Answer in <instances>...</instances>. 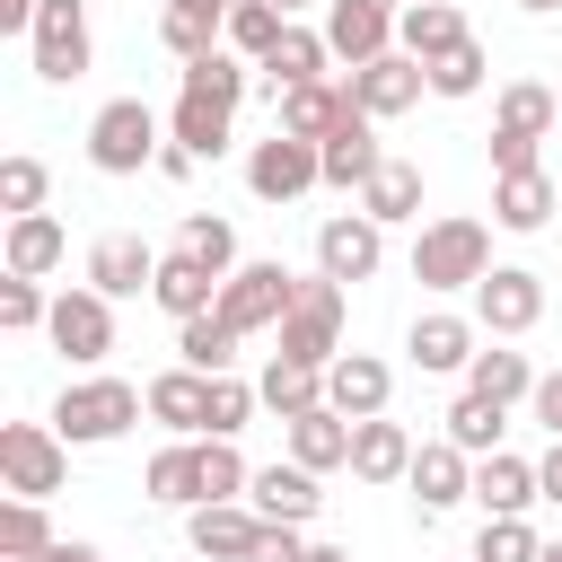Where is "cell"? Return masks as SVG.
<instances>
[{
    "label": "cell",
    "mask_w": 562,
    "mask_h": 562,
    "mask_svg": "<svg viewBox=\"0 0 562 562\" xmlns=\"http://www.w3.org/2000/svg\"><path fill=\"white\" fill-rule=\"evenodd\" d=\"M140 413H149V386H132V378H79V386H61V404H53V430H61L70 448H105V439H123Z\"/></svg>",
    "instance_id": "cell-1"
},
{
    "label": "cell",
    "mask_w": 562,
    "mask_h": 562,
    "mask_svg": "<svg viewBox=\"0 0 562 562\" xmlns=\"http://www.w3.org/2000/svg\"><path fill=\"white\" fill-rule=\"evenodd\" d=\"M492 272V228L483 220H430L413 237V281L422 290H474Z\"/></svg>",
    "instance_id": "cell-2"
},
{
    "label": "cell",
    "mask_w": 562,
    "mask_h": 562,
    "mask_svg": "<svg viewBox=\"0 0 562 562\" xmlns=\"http://www.w3.org/2000/svg\"><path fill=\"white\" fill-rule=\"evenodd\" d=\"M0 483L9 501H53L70 483V439L53 422H0Z\"/></svg>",
    "instance_id": "cell-3"
},
{
    "label": "cell",
    "mask_w": 562,
    "mask_h": 562,
    "mask_svg": "<svg viewBox=\"0 0 562 562\" xmlns=\"http://www.w3.org/2000/svg\"><path fill=\"white\" fill-rule=\"evenodd\" d=\"M553 114H562V97L544 79H509L501 88V123H492V176H527L536 140L553 132Z\"/></svg>",
    "instance_id": "cell-4"
},
{
    "label": "cell",
    "mask_w": 562,
    "mask_h": 562,
    "mask_svg": "<svg viewBox=\"0 0 562 562\" xmlns=\"http://www.w3.org/2000/svg\"><path fill=\"white\" fill-rule=\"evenodd\" d=\"M158 114L140 105V97H114V105H97V123H88V158H97V176H140V167H158Z\"/></svg>",
    "instance_id": "cell-5"
},
{
    "label": "cell",
    "mask_w": 562,
    "mask_h": 562,
    "mask_svg": "<svg viewBox=\"0 0 562 562\" xmlns=\"http://www.w3.org/2000/svg\"><path fill=\"white\" fill-rule=\"evenodd\" d=\"M299 307V272L290 263H237L228 281H220V316L237 325V334H281V316Z\"/></svg>",
    "instance_id": "cell-6"
},
{
    "label": "cell",
    "mask_w": 562,
    "mask_h": 562,
    "mask_svg": "<svg viewBox=\"0 0 562 562\" xmlns=\"http://www.w3.org/2000/svg\"><path fill=\"white\" fill-rule=\"evenodd\" d=\"M281 360H307V369H334L342 360V281H299V307L281 316Z\"/></svg>",
    "instance_id": "cell-7"
},
{
    "label": "cell",
    "mask_w": 562,
    "mask_h": 562,
    "mask_svg": "<svg viewBox=\"0 0 562 562\" xmlns=\"http://www.w3.org/2000/svg\"><path fill=\"white\" fill-rule=\"evenodd\" d=\"M307 184H325L316 140H299V132H281V123H272V140H255V149H246V193H255V202H299Z\"/></svg>",
    "instance_id": "cell-8"
},
{
    "label": "cell",
    "mask_w": 562,
    "mask_h": 562,
    "mask_svg": "<svg viewBox=\"0 0 562 562\" xmlns=\"http://www.w3.org/2000/svg\"><path fill=\"white\" fill-rule=\"evenodd\" d=\"M26 53H35V79L70 88V79L97 61V44H88V9H79V0H44V9H35V35H26Z\"/></svg>",
    "instance_id": "cell-9"
},
{
    "label": "cell",
    "mask_w": 562,
    "mask_h": 562,
    "mask_svg": "<svg viewBox=\"0 0 562 562\" xmlns=\"http://www.w3.org/2000/svg\"><path fill=\"white\" fill-rule=\"evenodd\" d=\"M395 0H325V44L351 61V70H369V61H386L395 53Z\"/></svg>",
    "instance_id": "cell-10"
},
{
    "label": "cell",
    "mask_w": 562,
    "mask_h": 562,
    "mask_svg": "<svg viewBox=\"0 0 562 562\" xmlns=\"http://www.w3.org/2000/svg\"><path fill=\"white\" fill-rule=\"evenodd\" d=\"M378 263H386V237H378L369 211H334V220L316 228V272H325V281L351 290V281H369Z\"/></svg>",
    "instance_id": "cell-11"
},
{
    "label": "cell",
    "mask_w": 562,
    "mask_h": 562,
    "mask_svg": "<svg viewBox=\"0 0 562 562\" xmlns=\"http://www.w3.org/2000/svg\"><path fill=\"white\" fill-rule=\"evenodd\" d=\"M474 316L509 342V334H527V325L544 316V281H536L527 263H492V272L474 281Z\"/></svg>",
    "instance_id": "cell-12"
},
{
    "label": "cell",
    "mask_w": 562,
    "mask_h": 562,
    "mask_svg": "<svg viewBox=\"0 0 562 562\" xmlns=\"http://www.w3.org/2000/svg\"><path fill=\"white\" fill-rule=\"evenodd\" d=\"M44 334H53V351H70V360L88 369V360H105V351H114V299H97V290H61Z\"/></svg>",
    "instance_id": "cell-13"
},
{
    "label": "cell",
    "mask_w": 562,
    "mask_h": 562,
    "mask_svg": "<svg viewBox=\"0 0 562 562\" xmlns=\"http://www.w3.org/2000/svg\"><path fill=\"white\" fill-rule=\"evenodd\" d=\"M342 88H351V105H360L369 123H386V114H404V105H422V88H430V70H422L413 53H386V61H369V70H351Z\"/></svg>",
    "instance_id": "cell-14"
},
{
    "label": "cell",
    "mask_w": 562,
    "mask_h": 562,
    "mask_svg": "<svg viewBox=\"0 0 562 562\" xmlns=\"http://www.w3.org/2000/svg\"><path fill=\"white\" fill-rule=\"evenodd\" d=\"M386 395H395V369H386L378 351H342V360L325 369V404H334L342 422H378Z\"/></svg>",
    "instance_id": "cell-15"
},
{
    "label": "cell",
    "mask_w": 562,
    "mask_h": 562,
    "mask_svg": "<svg viewBox=\"0 0 562 562\" xmlns=\"http://www.w3.org/2000/svg\"><path fill=\"white\" fill-rule=\"evenodd\" d=\"M246 509H255L263 527H307V518L325 509V492H316V474H307V465H255Z\"/></svg>",
    "instance_id": "cell-16"
},
{
    "label": "cell",
    "mask_w": 562,
    "mask_h": 562,
    "mask_svg": "<svg viewBox=\"0 0 562 562\" xmlns=\"http://www.w3.org/2000/svg\"><path fill=\"white\" fill-rule=\"evenodd\" d=\"M184 536H193L202 562H246L255 536H263V518L246 501H202V509H184Z\"/></svg>",
    "instance_id": "cell-17"
},
{
    "label": "cell",
    "mask_w": 562,
    "mask_h": 562,
    "mask_svg": "<svg viewBox=\"0 0 562 562\" xmlns=\"http://www.w3.org/2000/svg\"><path fill=\"white\" fill-rule=\"evenodd\" d=\"M272 105H281V132H299V140H334V132L360 114L351 88H334V79H299V88H281Z\"/></svg>",
    "instance_id": "cell-18"
},
{
    "label": "cell",
    "mask_w": 562,
    "mask_h": 562,
    "mask_svg": "<svg viewBox=\"0 0 562 562\" xmlns=\"http://www.w3.org/2000/svg\"><path fill=\"white\" fill-rule=\"evenodd\" d=\"M88 290H97V299H140V290H158V255H149L140 237H97V246H88Z\"/></svg>",
    "instance_id": "cell-19"
},
{
    "label": "cell",
    "mask_w": 562,
    "mask_h": 562,
    "mask_svg": "<svg viewBox=\"0 0 562 562\" xmlns=\"http://www.w3.org/2000/svg\"><path fill=\"white\" fill-rule=\"evenodd\" d=\"M413 501L422 509H457V501H474V457L457 448V439H430V448H413Z\"/></svg>",
    "instance_id": "cell-20"
},
{
    "label": "cell",
    "mask_w": 562,
    "mask_h": 562,
    "mask_svg": "<svg viewBox=\"0 0 562 562\" xmlns=\"http://www.w3.org/2000/svg\"><path fill=\"white\" fill-rule=\"evenodd\" d=\"M351 474L360 483H404L413 474V430L386 422V413L378 422H351Z\"/></svg>",
    "instance_id": "cell-21"
},
{
    "label": "cell",
    "mask_w": 562,
    "mask_h": 562,
    "mask_svg": "<svg viewBox=\"0 0 562 562\" xmlns=\"http://www.w3.org/2000/svg\"><path fill=\"white\" fill-rule=\"evenodd\" d=\"M474 501H483V518H527V501H544V492H536L527 457L492 448V457H474Z\"/></svg>",
    "instance_id": "cell-22"
},
{
    "label": "cell",
    "mask_w": 562,
    "mask_h": 562,
    "mask_svg": "<svg viewBox=\"0 0 562 562\" xmlns=\"http://www.w3.org/2000/svg\"><path fill=\"white\" fill-rule=\"evenodd\" d=\"M465 44V18H457V0H422V9H404L395 18V53H413L422 70L439 61V53H457Z\"/></svg>",
    "instance_id": "cell-23"
},
{
    "label": "cell",
    "mask_w": 562,
    "mask_h": 562,
    "mask_svg": "<svg viewBox=\"0 0 562 562\" xmlns=\"http://www.w3.org/2000/svg\"><path fill=\"white\" fill-rule=\"evenodd\" d=\"M290 465H307V474H334V465H351V422H342L334 404L299 413V422H290Z\"/></svg>",
    "instance_id": "cell-24"
},
{
    "label": "cell",
    "mask_w": 562,
    "mask_h": 562,
    "mask_svg": "<svg viewBox=\"0 0 562 562\" xmlns=\"http://www.w3.org/2000/svg\"><path fill=\"white\" fill-rule=\"evenodd\" d=\"M492 220L518 228V237H536V228L553 220V176H544V167H527V176H492Z\"/></svg>",
    "instance_id": "cell-25"
},
{
    "label": "cell",
    "mask_w": 562,
    "mask_h": 562,
    "mask_svg": "<svg viewBox=\"0 0 562 562\" xmlns=\"http://www.w3.org/2000/svg\"><path fill=\"white\" fill-rule=\"evenodd\" d=\"M0 255H9V272H18V281H44V272L70 255V237H61V220H53V211H26V220H9V246H0Z\"/></svg>",
    "instance_id": "cell-26"
},
{
    "label": "cell",
    "mask_w": 562,
    "mask_h": 562,
    "mask_svg": "<svg viewBox=\"0 0 562 562\" xmlns=\"http://www.w3.org/2000/svg\"><path fill=\"white\" fill-rule=\"evenodd\" d=\"M149 299L184 325V316H211V307H220V281H211L193 255H176V246H167V255H158V290H149Z\"/></svg>",
    "instance_id": "cell-27"
},
{
    "label": "cell",
    "mask_w": 562,
    "mask_h": 562,
    "mask_svg": "<svg viewBox=\"0 0 562 562\" xmlns=\"http://www.w3.org/2000/svg\"><path fill=\"white\" fill-rule=\"evenodd\" d=\"M255 395H263V413H281V422H299V413H316L325 404V369H307V360H263V378H255Z\"/></svg>",
    "instance_id": "cell-28"
},
{
    "label": "cell",
    "mask_w": 562,
    "mask_h": 562,
    "mask_svg": "<svg viewBox=\"0 0 562 562\" xmlns=\"http://www.w3.org/2000/svg\"><path fill=\"white\" fill-rule=\"evenodd\" d=\"M149 422H167V430H211V378H202V369L149 378Z\"/></svg>",
    "instance_id": "cell-29"
},
{
    "label": "cell",
    "mask_w": 562,
    "mask_h": 562,
    "mask_svg": "<svg viewBox=\"0 0 562 562\" xmlns=\"http://www.w3.org/2000/svg\"><path fill=\"white\" fill-rule=\"evenodd\" d=\"M228 114H237V105H220V97H193V88H176L167 140H184L193 158H220V149H228Z\"/></svg>",
    "instance_id": "cell-30"
},
{
    "label": "cell",
    "mask_w": 562,
    "mask_h": 562,
    "mask_svg": "<svg viewBox=\"0 0 562 562\" xmlns=\"http://www.w3.org/2000/svg\"><path fill=\"white\" fill-rule=\"evenodd\" d=\"M316 158H325V184H369V176L386 167V149H378V132H369V114H351L334 140H316Z\"/></svg>",
    "instance_id": "cell-31"
},
{
    "label": "cell",
    "mask_w": 562,
    "mask_h": 562,
    "mask_svg": "<svg viewBox=\"0 0 562 562\" xmlns=\"http://www.w3.org/2000/svg\"><path fill=\"white\" fill-rule=\"evenodd\" d=\"M140 492H149V501H167V509H202V448H193V439L158 448V457H149V474H140Z\"/></svg>",
    "instance_id": "cell-32"
},
{
    "label": "cell",
    "mask_w": 562,
    "mask_h": 562,
    "mask_svg": "<svg viewBox=\"0 0 562 562\" xmlns=\"http://www.w3.org/2000/svg\"><path fill=\"white\" fill-rule=\"evenodd\" d=\"M237 342H246V334H237V325H228L220 307H211V316H184V325H176V351H184V369H202V378H228Z\"/></svg>",
    "instance_id": "cell-33"
},
{
    "label": "cell",
    "mask_w": 562,
    "mask_h": 562,
    "mask_svg": "<svg viewBox=\"0 0 562 562\" xmlns=\"http://www.w3.org/2000/svg\"><path fill=\"white\" fill-rule=\"evenodd\" d=\"M413 369H474V325L465 316H413Z\"/></svg>",
    "instance_id": "cell-34"
},
{
    "label": "cell",
    "mask_w": 562,
    "mask_h": 562,
    "mask_svg": "<svg viewBox=\"0 0 562 562\" xmlns=\"http://www.w3.org/2000/svg\"><path fill=\"white\" fill-rule=\"evenodd\" d=\"M325 61H334V44H325L316 26H299V18H290V35L272 44L263 79H272V97H281V88H299V79H325Z\"/></svg>",
    "instance_id": "cell-35"
},
{
    "label": "cell",
    "mask_w": 562,
    "mask_h": 562,
    "mask_svg": "<svg viewBox=\"0 0 562 562\" xmlns=\"http://www.w3.org/2000/svg\"><path fill=\"white\" fill-rule=\"evenodd\" d=\"M360 211H369L378 228H386V220H413V211H422V167H413V158H386V167L360 184Z\"/></svg>",
    "instance_id": "cell-36"
},
{
    "label": "cell",
    "mask_w": 562,
    "mask_h": 562,
    "mask_svg": "<svg viewBox=\"0 0 562 562\" xmlns=\"http://www.w3.org/2000/svg\"><path fill=\"white\" fill-rule=\"evenodd\" d=\"M176 255H193L211 281H228V272H237V228L211 220V211H184V220H176Z\"/></svg>",
    "instance_id": "cell-37"
},
{
    "label": "cell",
    "mask_w": 562,
    "mask_h": 562,
    "mask_svg": "<svg viewBox=\"0 0 562 562\" xmlns=\"http://www.w3.org/2000/svg\"><path fill=\"white\" fill-rule=\"evenodd\" d=\"M281 35H290V18H281L272 0H237V9H228V53H237V61H255V70H263Z\"/></svg>",
    "instance_id": "cell-38"
},
{
    "label": "cell",
    "mask_w": 562,
    "mask_h": 562,
    "mask_svg": "<svg viewBox=\"0 0 562 562\" xmlns=\"http://www.w3.org/2000/svg\"><path fill=\"white\" fill-rule=\"evenodd\" d=\"M465 386L474 395H492V404H518V395H536V369H527V351H474V369H465Z\"/></svg>",
    "instance_id": "cell-39"
},
{
    "label": "cell",
    "mask_w": 562,
    "mask_h": 562,
    "mask_svg": "<svg viewBox=\"0 0 562 562\" xmlns=\"http://www.w3.org/2000/svg\"><path fill=\"white\" fill-rule=\"evenodd\" d=\"M220 35H228V18H202V9H176V0H167V18H158V44H167L176 61H211Z\"/></svg>",
    "instance_id": "cell-40"
},
{
    "label": "cell",
    "mask_w": 562,
    "mask_h": 562,
    "mask_svg": "<svg viewBox=\"0 0 562 562\" xmlns=\"http://www.w3.org/2000/svg\"><path fill=\"white\" fill-rule=\"evenodd\" d=\"M501 413H509V404H492V395L465 386V395L448 404V439H457L465 457H492V448H501Z\"/></svg>",
    "instance_id": "cell-41"
},
{
    "label": "cell",
    "mask_w": 562,
    "mask_h": 562,
    "mask_svg": "<svg viewBox=\"0 0 562 562\" xmlns=\"http://www.w3.org/2000/svg\"><path fill=\"white\" fill-rule=\"evenodd\" d=\"M44 544H61L53 518H44V501H0V562H35Z\"/></svg>",
    "instance_id": "cell-42"
},
{
    "label": "cell",
    "mask_w": 562,
    "mask_h": 562,
    "mask_svg": "<svg viewBox=\"0 0 562 562\" xmlns=\"http://www.w3.org/2000/svg\"><path fill=\"white\" fill-rule=\"evenodd\" d=\"M255 465L237 457V439H202V501H246Z\"/></svg>",
    "instance_id": "cell-43"
},
{
    "label": "cell",
    "mask_w": 562,
    "mask_h": 562,
    "mask_svg": "<svg viewBox=\"0 0 562 562\" xmlns=\"http://www.w3.org/2000/svg\"><path fill=\"white\" fill-rule=\"evenodd\" d=\"M474 562H544V544H536V527H527V518H483Z\"/></svg>",
    "instance_id": "cell-44"
},
{
    "label": "cell",
    "mask_w": 562,
    "mask_h": 562,
    "mask_svg": "<svg viewBox=\"0 0 562 562\" xmlns=\"http://www.w3.org/2000/svg\"><path fill=\"white\" fill-rule=\"evenodd\" d=\"M483 70H492V61H483V44L465 35L457 53H439V61H430V97H474V88H483Z\"/></svg>",
    "instance_id": "cell-45"
},
{
    "label": "cell",
    "mask_w": 562,
    "mask_h": 562,
    "mask_svg": "<svg viewBox=\"0 0 562 562\" xmlns=\"http://www.w3.org/2000/svg\"><path fill=\"white\" fill-rule=\"evenodd\" d=\"M0 211L9 220H26V211H44V158H0Z\"/></svg>",
    "instance_id": "cell-46"
},
{
    "label": "cell",
    "mask_w": 562,
    "mask_h": 562,
    "mask_svg": "<svg viewBox=\"0 0 562 562\" xmlns=\"http://www.w3.org/2000/svg\"><path fill=\"white\" fill-rule=\"evenodd\" d=\"M255 404H263V395H255L237 369H228V378H211V439H237V430L255 422Z\"/></svg>",
    "instance_id": "cell-47"
},
{
    "label": "cell",
    "mask_w": 562,
    "mask_h": 562,
    "mask_svg": "<svg viewBox=\"0 0 562 562\" xmlns=\"http://www.w3.org/2000/svg\"><path fill=\"white\" fill-rule=\"evenodd\" d=\"M184 88H193V97H220V105H237V97H246V61H237V53L184 61Z\"/></svg>",
    "instance_id": "cell-48"
},
{
    "label": "cell",
    "mask_w": 562,
    "mask_h": 562,
    "mask_svg": "<svg viewBox=\"0 0 562 562\" xmlns=\"http://www.w3.org/2000/svg\"><path fill=\"white\" fill-rule=\"evenodd\" d=\"M0 325H9V334H35V325H53V299L9 272V281H0Z\"/></svg>",
    "instance_id": "cell-49"
},
{
    "label": "cell",
    "mask_w": 562,
    "mask_h": 562,
    "mask_svg": "<svg viewBox=\"0 0 562 562\" xmlns=\"http://www.w3.org/2000/svg\"><path fill=\"white\" fill-rule=\"evenodd\" d=\"M246 562H307V544H299V527H263Z\"/></svg>",
    "instance_id": "cell-50"
},
{
    "label": "cell",
    "mask_w": 562,
    "mask_h": 562,
    "mask_svg": "<svg viewBox=\"0 0 562 562\" xmlns=\"http://www.w3.org/2000/svg\"><path fill=\"white\" fill-rule=\"evenodd\" d=\"M527 404H536V422H544V430H553V439H562V369H544V378H536V395H527Z\"/></svg>",
    "instance_id": "cell-51"
},
{
    "label": "cell",
    "mask_w": 562,
    "mask_h": 562,
    "mask_svg": "<svg viewBox=\"0 0 562 562\" xmlns=\"http://www.w3.org/2000/svg\"><path fill=\"white\" fill-rule=\"evenodd\" d=\"M193 167H202V158H193V149H184V140H167V149H158V176H167V184H184V176H193Z\"/></svg>",
    "instance_id": "cell-52"
},
{
    "label": "cell",
    "mask_w": 562,
    "mask_h": 562,
    "mask_svg": "<svg viewBox=\"0 0 562 562\" xmlns=\"http://www.w3.org/2000/svg\"><path fill=\"white\" fill-rule=\"evenodd\" d=\"M35 9L44 0H0V35H35Z\"/></svg>",
    "instance_id": "cell-53"
},
{
    "label": "cell",
    "mask_w": 562,
    "mask_h": 562,
    "mask_svg": "<svg viewBox=\"0 0 562 562\" xmlns=\"http://www.w3.org/2000/svg\"><path fill=\"white\" fill-rule=\"evenodd\" d=\"M536 492H544V501H553V509H562V439H553V448H544V465H536Z\"/></svg>",
    "instance_id": "cell-54"
},
{
    "label": "cell",
    "mask_w": 562,
    "mask_h": 562,
    "mask_svg": "<svg viewBox=\"0 0 562 562\" xmlns=\"http://www.w3.org/2000/svg\"><path fill=\"white\" fill-rule=\"evenodd\" d=\"M35 562H105V553H97V544H44Z\"/></svg>",
    "instance_id": "cell-55"
},
{
    "label": "cell",
    "mask_w": 562,
    "mask_h": 562,
    "mask_svg": "<svg viewBox=\"0 0 562 562\" xmlns=\"http://www.w3.org/2000/svg\"><path fill=\"white\" fill-rule=\"evenodd\" d=\"M176 9H202V18H228L237 0H176Z\"/></svg>",
    "instance_id": "cell-56"
},
{
    "label": "cell",
    "mask_w": 562,
    "mask_h": 562,
    "mask_svg": "<svg viewBox=\"0 0 562 562\" xmlns=\"http://www.w3.org/2000/svg\"><path fill=\"white\" fill-rule=\"evenodd\" d=\"M307 562H351V553L342 544H307Z\"/></svg>",
    "instance_id": "cell-57"
},
{
    "label": "cell",
    "mask_w": 562,
    "mask_h": 562,
    "mask_svg": "<svg viewBox=\"0 0 562 562\" xmlns=\"http://www.w3.org/2000/svg\"><path fill=\"white\" fill-rule=\"evenodd\" d=\"M272 9H281V18H290V9H307V0H272Z\"/></svg>",
    "instance_id": "cell-58"
},
{
    "label": "cell",
    "mask_w": 562,
    "mask_h": 562,
    "mask_svg": "<svg viewBox=\"0 0 562 562\" xmlns=\"http://www.w3.org/2000/svg\"><path fill=\"white\" fill-rule=\"evenodd\" d=\"M518 9H562V0H518Z\"/></svg>",
    "instance_id": "cell-59"
},
{
    "label": "cell",
    "mask_w": 562,
    "mask_h": 562,
    "mask_svg": "<svg viewBox=\"0 0 562 562\" xmlns=\"http://www.w3.org/2000/svg\"><path fill=\"white\" fill-rule=\"evenodd\" d=\"M544 562H562V544H544Z\"/></svg>",
    "instance_id": "cell-60"
},
{
    "label": "cell",
    "mask_w": 562,
    "mask_h": 562,
    "mask_svg": "<svg viewBox=\"0 0 562 562\" xmlns=\"http://www.w3.org/2000/svg\"><path fill=\"white\" fill-rule=\"evenodd\" d=\"M395 9H422V0H395Z\"/></svg>",
    "instance_id": "cell-61"
}]
</instances>
